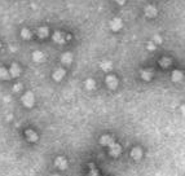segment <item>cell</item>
Instances as JSON below:
<instances>
[{
	"instance_id": "2",
	"label": "cell",
	"mask_w": 185,
	"mask_h": 176,
	"mask_svg": "<svg viewBox=\"0 0 185 176\" xmlns=\"http://www.w3.org/2000/svg\"><path fill=\"white\" fill-rule=\"evenodd\" d=\"M117 1H119L120 4H123V3H124V0H117Z\"/></svg>"
},
{
	"instance_id": "1",
	"label": "cell",
	"mask_w": 185,
	"mask_h": 176,
	"mask_svg": "<svg viewBox=\"0 0 185 176\" xmlns=\"http://www.w3.org/2000/svg\"><path fill=\"white\" fill-rule=\"evenodd\" d=\"M146 12H148V14H152L150 17H153V16L155 14V9H154V8H152V7H149L146 9Z\"/></svg>"
}]
</instances>
